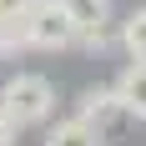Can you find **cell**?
<instances>
[{"mask_svg": "<svg viewBox=\"0 0 146 146\" xmlns=\"http://www.w3.org/2000/svg\"><path fill=\"white\" fill-rule=\"evenodd\" d=\"M0 111L25 131V126H50L56 116V86L40 71H10L0 81Z\"/></svg>", "mask_w": 146, "mask_h": 146, "instance_id": "6da1fadb", "label": "cell"}, {"mask_svg": "<svg viewBox=\"0 0 146 146\" xmlns=\"http://www.w3.org/2000/svg\"><path fill=\"white\" fill-rule=\"evenodd\" d=\"M20 35H25V50H71L76 45V25L60 0H40L20 20Z\"/></svg>", "mask_w": 146, "mask_h": 146, "instance_id": "7a4b0ae2", "label": "cell"}, {"mask_svg": "<svg viewBox=\"0 0 146 146\" xmlns=\"http://www.w3.org/2000/svg\"><path fill=\"white\" fill-rule=\"evenodd\" d=\"M60 5H66V15H71V25H76V45L106 50V45L116 40V30H111L116 5L111 0H60Z\"/></svg>", "mask_w": 146, "mask_h": 146, "instance_id": "3957f363", "label": "cell"}, {"mask_svg": "<svg viewBox=\"0 0 146 146\" xmlns=\"http://www.w3.org/2000/svg\"><path fill=\"white\" fill-rule=\"evenodd\" d=\"M76 116L91 121L96 131H111V126H121V121H131L126 106H121V96H116V86H86L81 101H76Z\"/></svg>", "mask_w": 146, "mask_h": 146, "instance_id": "277c9868", "label": "cell"}, {"mask_svg": "<svg viewBox=\"0 0 146 146\" xmlns=\"http://www.w3.org/2000/svg\"><path fill=\"white\" fill-rule=\"evenodd\" d=\"M111 86H116L126 116H131V121H146V60H126Z\"/></svg>", "mask_w": 146, "mask_h": 146, "instance_id": "5b68a950", "label": "cell"}, {"mask_svg": "<svg viewBox=\"0 0 146 146\" xmlns=\"http://www.w3.org/2000/svg\"><path fill=\"white\" fill-rule=\"evenodd\" d=\"M45 146H106V131H96L81 116H60L45 126Z\"/></svg>", "mask_w": 146, "mask_h": 146, "instance_id": "8992f818", "label": "cell"}, {"mask_svg": "<svg viewBox=\"0 0 146 146\" xmlns=\"http://www.w3.org/2000/svg\"><path fill=\"white\" fill-rule=\"evenodd\" d=\"M116 45L131 60H146V5H131V15L116 25Z\"/></svg>", "mask_w": 146, "mask_h": 146, "instance_id": "52a82bcc", "label": "cell"}, {"mask_svg": "<svg viewBox=\"0 0 146 146\" xmlns=\"http://www.w3.org/2000/svg\"><path fill=\"white\" fill-rule=\"evenodd\" d=\"M40 0H0V25H20Z\"/></svg>", "mask_w": 146, "mask_h": 146, "instance_id": "ba28073f", "label": "cell"}, {"mask_svg": "<svg viewBox=\"0 0 146 146\" xmlns=\"http://www.w3.org/2000/svg\"><path fill=\"white\" fill-rule=\"evenodd\" d=\"M15 136H20V126H15V121L0 111V146H15Z\"/></svg>", "mask_w": 146, "mask_h": 146, "instance_id": "9c48e42d", "label": "cell"}, {"mask_svg": "<svg viewBox=\"0 0 146 146\" xmlns=\"http://www.w3.org/2000/svg\"><path fill=\"white\" fill-rule=\"evenodd\" d=\"M136 5H146V0H136Z\"/></svg>", "mask_w": 146, "mask_h": 146, "instance_id": "30bf717a", "label": "cell"}]
</instances>
